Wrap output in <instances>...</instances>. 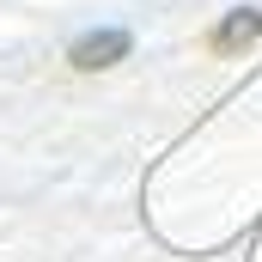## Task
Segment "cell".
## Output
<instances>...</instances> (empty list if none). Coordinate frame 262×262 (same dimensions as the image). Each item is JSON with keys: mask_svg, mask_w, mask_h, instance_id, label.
Listing matches in <instances>:
<instances>
[{"mask_svg": "<svg viewBox=\"0 0 262 262\" xmlns=\"http://www.w3.org/2000/svg\"><path fill=\"white\" fill-rule=\"evenodd\" d=\"M256 37H262V12L256 6H238V12H226V18L207 31V49H213V55H244Z\"/></svg>", "mask_w": 262, "mask_h": 262, "instance_id": "obj_1", "label": "cell"}, {"mask_svg": "<svg viewBox=\"0 0 262 262\" xmlns=\"http://www.w3.org/2000/svg\"><path fill=\"white\" fill-rule=\"evenodd\" d=\"M122 55H128V31H92V37H79L67 49V61L79 67V73H104V67H116Z\"/></svg>", "mask_w": 262, "mask_h": 262, "instance_id": "obj_2", "label": "cell"}]
</instances>
